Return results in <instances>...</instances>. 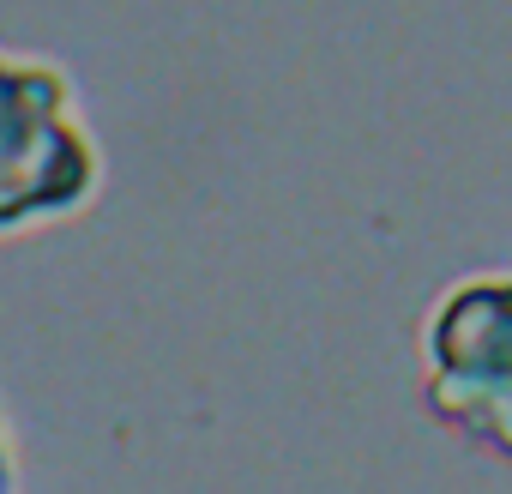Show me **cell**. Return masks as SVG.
Wrapping results in <instances>:
<instances>
[{
    "mask_svg": "<svg viewBox=\"0 0 512 494\" xmlns=\"http://www.w3.org/2000/svg\"><path fill=\"white\" fill-rule=\"evenodd\" d=\"M422 356L428 416L446 434L512 458V278L458 284L434 308Z\"/></svg>",
    "mask_w": 512,
    "mask_h": 494,
    "instance_id": "2",
    "label": "cell"
},
{
    "mask_svg": "<svg viewBox=\"0 0 512 494\" xmlns=\"http://www.w3.org/2000/svg\"><path fill=\"white\" fill-rule=\"evenodd\" d=\"M97 193V145L73 109V85L0 55V229H31L79 211Z\"/></svg>",
    "mask_w": 512,
    "mask_h": 494,
    "instance_id": "1",
    "label": "cell"
},
{
    "mask_svg": "<svg viewBox=\"0 0 512 494\" xmlns=\"http://www.w3.org/2000/svg\"><path fill=\"white\" fill-rule=\"evenodd\" d=\"M13 488V458H7V428H0V494Z\"/></svg>",
    "mask_w": 512,
    "mask_h": 494,
    "instance_id": "3",
    "label": "cell"
}]
</instances>
